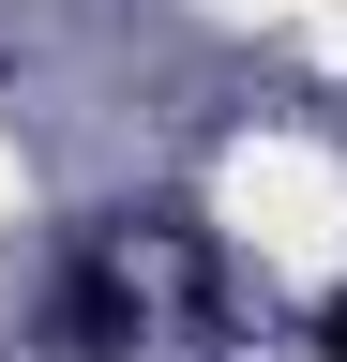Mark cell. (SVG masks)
I'll return each mask as SVG.
<instances>
[{
	"label": "cell",
	"instance_id": "6da1fadb",
	"mask_svg": "<svg viewBox=\"0 0 347 362\" xmlns=\"http://www.w3.org/2000/svg\"><path fill=\"white\" fill-rule=\"evenodd\" d=\"M61 332L91 362H211L227 347V257H211V226H182V211L91 226L76 272H61Z\"/></svg>",
	"mask_w": 347,
	"mask_h": 362
},
{
	"label": "cell",
	"instance_id": "7a4b0ae2",
	"mask_svg": "<svg viewBox=\"0 0 347 362\" xmlns=\"http://www.w3.org/2000/svg\"><path fill=\"white\" fill-rule=\"evenodd\" d=\"M317 362H347V287H332V302H317Z\"/></svg>",
	"mask_w": 347,
	"mask_h": 362
}]
</instances>
